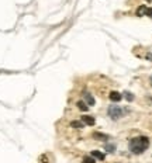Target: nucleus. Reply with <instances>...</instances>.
<instances>
[{
  "label": "nucleus",
  "instance_id": "f257e3e1",
  "mask_svg": "<svg viewBox=\"0 0 152 163\" xmlns=\"http://www.w3.org/2000/svg\"><path fill=\"white\" fill-rule=\"evenodd\" d=\"M149 146V139L146 136H137L129 141V151L135 155H141Z\"/></svg>",
  "mask_w": 152,
  "mask_h": 163
},
{
  "label": "nucleus",
  "instance_id": "20e7f679",
  "mask_svg": "<svg viewBox=\"0 0 152 163\" xmlns=\"http://www.w3.org/2000/svg\"><path fill=\"white\" fill-rule=\"evenodd\" d=\"M109 98L111 101H120L121 98H123V96H121L118 91H111L110 93V96H109Z\"/></svg>",
  "mask_w": 152,
  "mask_h": 163
},
{
  "label": "nucleus",
  "instance_id": "9b49d317",
  "mask_svg": "<svg viewBox=\"0 0 152 163\" xmlns=\"http://www.w3.org/2000/svg\"><path fill=\"white\" fill-rule=\"evenodd\" d=\"M83 163H96V159L93 156H86L83 159Z\"/></svg>",
  "mask_w": 152,
  "mask_h": 163
},
{
  "label": "nucleus",
  "instance_id": "f8f14e48",
  "mask_svg": "<svg viewBox=\"0 0 152 163\" xmlns=\"http://www.w3.org/2000/svg\"><path fill=\"white\" fill-rule=\"evenodd\" d=\"M39 162L41 163H49V159H48L47 155H41V156H39Z\"/></svg>",
  "mask_w": 152,
  "mask_h": 163
},
{
  "label": "nucleus",
  "instance_id": "1a4fd4ad",
  "mask_svg": "<svg viewBox=\"0 0 152 163\" xmlns=\"http://www.w3.org/2000/svg\"><path fill=\"white\" fill-rule=\"evenodd\" d=\"M145 13H146V6H141V7L137 10V16H138V17L144 16Z\"/></svg>",
  "mask_w": 152,
  "mask_h": 163
},
{
  "label": "nucleus",
  "instance_id": "f03ea898",
  "mask_svg": "<svg viewBox=\"0 0 152 163\" xmlns=\"http://www.w3.org/2000/svg\"><path fill=\"white\" fill-rule=\"evenodd\" d=\"M107 114H109L110 118H113V120H118V118H121L124 114H125V111H124L121 107H117V106H110L109 110H107Z\"/></svg>",
  "mask_w": 152,
  "mask_h": 163
},
{
  "label": "nucleus",
  "instance_id": "0eeeda50",
  "mask_svg": "<svg viewBox=\"0 0 152 163\" xmlns=\"http://www.w3.org/2000/svg\"><path fill=\"white\" fill-rule=\"evenodd\" d=\"M92 156L94 157V159H99V160H103L104 159V155L101 153L100 151H92Z\"/></svg>",
  "mask_w": 152,
  "mask_h": 163
},
{
  "label": "nucleus",
  "instance_id": "dca6fc26",
  "mask_svg": "<svg viewBox=\"0 0 152 163\" xmlns=\"http://www.w3.org/2000/svg\"><path fill=\"white\" fill-rule=\"evenodd\" d=\"M151 83H152V77H151Z\"/></svg>",
  "mask_w": 152,
  "mask_h": 163
},
{
  "label": "nucleus",
  "instance_id": "39448f33",
  "mask_svg": "<svg viewBox=\"0 0 152 163\" xmlns=\"http://www.w3.org/2000/svg\"><path fill=\"white\" fill-rule=\"evenodd\" d=\"M84 101H86L87 106H94V98L92 97V94H89V93H84Z\"/></svg>",
  "mask_w": 152,
  "mask_h": 163
},
{
  "label": "nucleus",
  "instance_id": "9d476101",
  "mask_svg": "<svg viewBox=\"0 0 152 163\" xmlns=\"http://www.w3.org/2000/svg\"><path fill=\"white\" fill-rule=\"evenodd\" d=\"M84 124L82 122V121H72L70 122V126H73V128H82Z\"/></svg>",
  "mask_w": 152,
  "mask_h": 163
},
{
  "label": "nucleus",
  "instance_id": "6e6552de",
  "mask_svg": "<svg viewBox=\"0 0 152 163\" xmlns=\"http://www.w3.org/2000/svg\"><path fill=\"white\" fill-rule=\"evenodd\" d=\"M93 138H97V139H101V141H107V139H109L107 135H103V134H100V132H94V134H93Z\"/></svg>",
  "mask_w": 152,
  "mask_h": 163
},
{
  "label": "nucleus",
  "instance_id": "2eb2a0df",
  "mask_svg": "<svg viewBox=\"0 0 152 163\" xmlns=\"http://www.w3.org/2000/svg\"><path fill=\"white\" fill-rule=\"evenodd\" d=\"M146 16L148 17H152V8H149V7H146Z\"/></svg>",
  "mask_w": 152,
  "mask_h": 163
},
{
  "label": "nucleus",
  "instance_id": "4468645a",
  "mask_svg": "<svg viewBox=\"0 0 152 163\" xmlns=\"http://www.w3.org/2000/svg\"><path fill=\"white\" fill-rule=\"evenodd\" d=\"M114 145H106V151H110V152H114Z\"/></svg>",
  "mask_w": 152,
  "mask_h": 163
},
{
  "label": "nucleus",
  "instance_id": "423d86ee",
  "mask_svg": "<svg viewBox=\"0 0 152 163\" xmlns=\"http://www.w3.org/2000/svg\"><path fill=\"white\" fill-rule=\"evenodd\" d=\"M76 106H78V108L80 110V111H87V108H89V107H87V104L84 103L83 100H79L78 103H76Z\"/></svg>",
  "mask_w": 152,
  "mask_h": 163
},
{
  "label": "nucleus",
  "instance_id": "ddd939ff",
  "mask_svg": "<svg viewBox=\"0 0 152 163\" xmlns=\"http://www.w3.org/2000/svg\"><path fill=\"white\" fill-rule=\"evenodd\" d=\"M125 98H127V100H128V101H132V100H134V96H132L131 93H128V91H127V93H125Z\"/></svg>",
  "mask_w": 152,
  "mask_h": 163
},
{
  "label": "nucleus",
  "instance_id": "7ed1b4c3",
  "mask_svg": "<svg viewBox=\"0 0 152 163\" xmlns=\"http://www.w3.org/2000/svg\"><path fill=\"white\" fill-rule=\"evenodd\" d=\"M80 121L84 124V125H90V126L94 125V124H96V120H94L93 117H90V115H83Z\"/></svg>",
  "mask_w": 152,
  "mask_h": 163
}]
</instances>
